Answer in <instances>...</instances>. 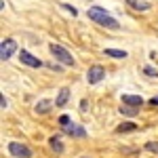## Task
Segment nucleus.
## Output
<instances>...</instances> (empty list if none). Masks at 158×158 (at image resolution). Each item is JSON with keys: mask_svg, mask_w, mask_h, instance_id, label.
<instances>
[{"mask_svg": "<svg viewBox=\"0 0 158 158\" xmlns=\"http://www.w3.org/2000/svg\"><path fill=\"white\" fill-rule=\"evenodd\" d=\"M127 4L131 6V9H135V11H148V9H152L148 2H143V0H127Z\"/></svg>", "mask_w": 158, "mask_h": 158, "instance_id": "nucleus-12", "label": "nucleus"}, {"mask_svg": "<svg viewBox=\"0 0 158 158\" xmlns=\"http://www.w3.org/2000/svg\"><path fill=\"white\" fill-rule=\"evenodd\" d=\"M116 131H118V133H129V131H135V124L133 122H122V124H118Z\"/></svg>", "mask_w": 158, "mask_h": 158, "instance_id": "nucleus-14", "label": "nucleus"}, {"mask_svg": "<svg viewBox=\"0 0 158 158\" xmlns=\"http://www.w3.org/2000/svg\"><path fill=\"white\" fill-rule=\"evenodd\" d=\"M19 59H21V63L30 65V68H40V65H42V61L38 59V57H34L32 53H27V51H21V53H19Z\"/></svg>", "mask_w": 158, "mask_h": 158, "instance_id": "nucleus-7", "label": "nucleus"}, {"mask_svg": "<svg viewBox=\"0 0 158 158\" xmlns=\"http://www.w3.org/2000/svg\"><path fill=\"white\" fill-rule=\"evenodd\" d=\"M80 158H89V156H80Z\"/></svg>", "mask_w": 158, "mask_h": 158, "instance_id": "nucleus-21", "label": "nucleus"}, {"mask_svg": "<svg viewBox=\"0 0 158 158\" xmlns=\"http://www.w3.org/2000/svg\"><path fill=\"white\" fill-rule=\"evenodd\" d=\"M103 76H106V68L93 65V68H89V72H86V80H89V85H97L99 80H103Z\"/></svg>", "mask_w": 158, "mask_h": 158, "instance_id": "nucleus-5", "label": "nucleus"}, {"mask_svg": "<svg viewBox=\"0 0 158 158\" xmlns=\"http://www.w3.org/2000/svg\"><path fill=\"white\" fill-rule=\"evenodd\" d=\"M63 131H65V135L76 137V139H82V137H86V129H85V127H80V124H74V122H70L68 127H63Z\"/></svg>", "mask_w": 158, "mask_h": 158, "instance_id": "nucleus-6", "label": "nucleus"}, {"mask_svg": "<svg viewBox=\"0 0 158 158\" xmlns=\"http://www.w3.org/2000/svg\"><path fill=\"white\" fill-rule=\"evenodd\" d=\"M146 150H148V152H152V154H158V141H148Z\"/></svg>", "mask_w": 158, "mask_h": 158, "instance_id": "nucleus-16", "label": "nucleus"}, {"mask_svg": "<svg viewBox=\"0 0 158 158\" xmlns=\"http://www.w3.org/2000/svg\"><path fill=\"white\" fill-rule=\"evenodd\" d=\"M13 53H17V42H15L13 38H6V40H2V44H0V59H2V61L11 59Z\"/></svg>", "mask_w": 158, "mask_h": 158, "instance_id": "nucleus-4", "label": "nucleus"}, {"mask_svg": "<svg viewBox=\"0 0 158 158\" xmlns=\"http://www.w3.org/2000/svg\"><path fill=\"white\" fill-rule=\"evenodd\" d=\"M143 74H146V76H158V70H154L152 65H146V68H143Z\"/></svg>", "mask_w": 158, "mask_h": 158, "instance_id": "nucleus-17", "label": "nucleus"}, {"mask_svg": "<svg viewBox=\"0 0 158 158\" xmlns=\"http://www.w3.org/2000/svg\"><path fill=\"white\" fill-rule=\"evenodd\" d=\"M122 103L124 106H131V108H141L143 106V99L139 95H122Z\"/></svg>", "mask_w": 158, "mask_h": 158, "instance_id": "nucleus-8", "label": "nucleus"}, {"mask_svg": "<svg viewBox=\"0 0 158 158\" xmlns=\"http://www.w3.org/2000/svg\"><path fill=\"white\" fill-rule=\"evenodd\" d=\"M9 154H13L15 158H30V156H32V150L25 146V143L11 141V143H9Z\"/></svg>", "mask_w": 158, "mask_h": 158, "instance_id": "nucleus-3", "label": "nucleus"}, {"mask_svg": "<svg viewBox=\"0 0 158 158\" xmlns=\"http://www.w3.org/2000/svg\"><path fill=\"white\" fill-rule=\"evenodd\" d=\"M86 15H89V19H91V21L103 25V27H108V30H118V27H120L118 21H116V19H114L106 9H101V6H91V9L86 11Z\"/></svg>", "mask_w": 158, "mask_h": 158, "instance_id": "nucleus-1", "label": "nucleus"}, {"mask_svg": "<svg viewBox=\"0 0 158 158\" xmlns=\"http://www.w3.org/2000/svg\"><path fill=\"white\" fill-rule=\"evenodd\" d=\"M49 49H51V55H53L57 61H61L63 65H74V57H72V53H70L68 49H63L61 44H55V42L51 44Z\"/></svg>", "mask_w": 158, "mask_h": 158, "instance_id": "nucleus-2", "label": "nucleus"}, {"mask_svg": "<svg viewBox=\"0 0 158 158\" xmlns=\"http://www.w3.org/2000/svg\"><path fill=\"white\" fill-rule=\"evenodd\" d=\"M150 106H158V97H152V99H150Z\"/></svg>", "mask_w": 158, "mask_h": 158, "instance_id": "nucleus-20", "label": "nucleus"}, {"mask_svg": "<svg viewBox=\"0 0 158 158\" xmlns=\"http://www.w3.org/2000/svg\"><path fill=\"white\" fill-rule=\"evenodd\" d=\"M0 106H2V110H4V108H6V106H9V101H6V97H4V95L0 97Z\"/></svg>", "mask_w": 158, "mask_h": 158, "instance_id": "nucleus-19", "label": "nucleus"}, {"mask_svg": "<svg viewBox=\"0 0 158 158\" xmlns=\"http://www.w3.org/2000/svg\"><path fill=\"white\" fill-rule=\"evenodd\" d=\"M49 146H51V150H53L55 154H63V141H61L59 135H53V137H51Z\"/></svg>", "mask_w": 158, "mask_h": 158, "instance_id": "nucleus-9", "label": "nucleus"}, {"mask_svg": "<svg viewBox=\"0 0 158 158\" xmlns=\"http://www.w3.org/2000/svg\"><path fill=\"white\" fill-rule=\"evenodd\" d=\"M70 122H72V120H70V116H65V114H63V116H59V124H61V127H68Z\"/></svg>", "mask_w": 158, "mask_h": 158, "instance_id": "nucleus-18", "label": "nucleus"}, {"mask_svg": "<svg viewBox=\"0 0 158 158\" xmlns=\"http://www.w3.org/2000/svg\"><path fill=\"white\" fill-rule=\"evenodd\" d=\"M68 99H70V89L63 86L59 91V95H57V99H55V106H57V108H63V106L68 103Z\"/></svg>", "mask_w": 158, "mask_h": 158, "instance_id": "nucleus-10", "label": "nucleus"}, {"mask_svg": "<svg viewBox=\"0 0 158 158\" xmlns=\"http://www.w3.org/2000/svg\"><path fill=\"white\" fill-rule=\"evenodd\" d=\"M51 108H53V101H49V99H42V101H38L36 106H34V112H36V114H47Z\"/></svg>", "mask_w": 158, "mask_h": 158, "instance_id": "nucleus-11", "label": "nucleus"}, {"mask_svg": "<svg viewBox=\"0 0 158 158\" xmlns=\"http://www.w3.org/2000/svg\"><path fill=\"white\" fill-rule=\"evenodd\" d=\"M120 112H122V114H127V116H135V114L139 112V108H131V106H124V103H122Z\"/></svg>", "mask_w": 158, "mask_h": 158, "instance_id": "nucleus-15", "label": "nucleus"}, {"mask_svg": "<svg viewBox=\"0 0 158 158\" xmlns=\"http://www.w3.org/2000/svg\"><path fill=\"white\" fill-rule=\"evenodd\" d=\"M108 57H116V59H127V51H120V49H106L103 51Z\"/></svg>", "mask_w": 158, "mask_h": 158, "instance_id": "nucleus-13", "label": "nucleus"}]
</instances>
